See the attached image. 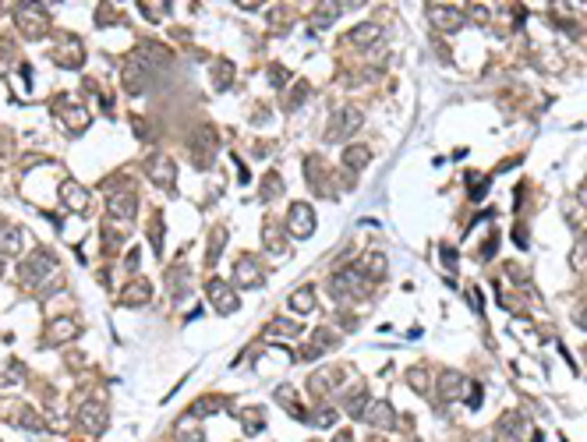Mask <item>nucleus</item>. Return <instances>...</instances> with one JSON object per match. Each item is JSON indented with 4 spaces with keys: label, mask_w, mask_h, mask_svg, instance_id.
Segmentation results:
<instances>
[{
    "label": "nucleus",
    "mask_w": 587,
    "mask_h": 442,
    "mask_svg": "<svg viewBox=\"0 0 587 442\" xmlns=\"http://www.w3.org/2000/svg\"><path fill=\"white\" fill-rule=\"evenodd\" d=\"M262 280H265V269H258V262L251 255H241L234 266V283L237 287H262Z\"/></svg>",
    "instance_id": "nucleus-9"
},
{
    "label": "nucleus",
    "mask_w": 587,
    "mask_h": 442,
    "mask_svg": "<svg viewBox=\"0 0 587 442\" xmlns=\"http://www.w3.org/2000/svg\"><path fill=\"white\" fill-rule=\"evenodd\" d=\"M244 428H248V431H258V428H262V414H258V407H248V410H244Z\"/></svg>",
    "instance_id": "nucleus-35"
},
{
    "label": "nucleus",
    "mask_w": 587,
    "mask_h": 442,
    "mask_svg": "<svg viewBox=\"0 0 587 442\" xmlns=\"http://www.w3.org/2000/svg\"><path fill=\"white\" fill-rule=\"evenodd\" d=\"M290 308L298 312V315H308V312H315V290H312V287H301L298 294H290Z\"/></svg>",
    "instance_id": "nucleus-21"
},
{
    "label": "nucleus",
    "mask_w": 587,
    "mask_h": 442,
    "mask_svg": "<svg viewBox=\"0 0 587 442\" xmlns=\"http://www.w3.org/2000/svg\"><path fill=\"white\" fill-rule=\"evenodd\" d=\"M82 424H85L89 431H103V424H107V410L96 407V403H85V407H82Z\"/></svg>",
    "instance_id": "nucleus-23"
},
{
    "label": "nucleus",
    "mask_w": 587,
    "mask_h": 442,
    "mask_svg": "<svg viewBox=\"0 0 587 442\" xmlns=\"http://www.w3.org/2000/svg\"><path fill=\"white\" fill-rule=\"evenodd\" d=\"M368 163H372V149H368V145H347V149H344V166H347V170L358 173V170H365Z\"/></svg>",
    "instance_id": "nucleus-16"
},
{
    "label": "nucleus",
    "mask_w": 587,
    "mask_h": 442,
    "mask_svg": "<svg viewBox=\"0 0 587 442\" xmlns=\"http://www.w3.org/2000/svg\"><path fill=\"white\" fill-rule=\"evenodd\" d=\"M107 209H110V216H117V219H131L135 209H138V195H135L131 188H110Z\"/></svg>",
    "instance_id": "nucleus-7"
},
{
    "label": "nucleus",
    "mask_w": 587,
    "mask_h": 442,
    "mask_svg": "<svg viewBox=\"0 0 587 442\" xmlns=\"http://www.w3.org/2000/svg\"><path fill=\"white\" fill-rule=\"evenodd\" d=\"M0 266H4V255H0ZM0 273H4V269H0Z\"/></svg>",
    "instance_id": "nucleus-45"
},
{
    "label": "nucleus",
    "mask_w": 587,
    "mask_h": 442,
    "mask_svg": "<svg viewBox=\"0 0 587 442\" xmlns=\"http://www.w3.org/2000/svg\"><path fill=\"white\" fill-rule=\"evenodd\" d=\"M145 170H149L152 184H159V188H174L177 184V163L170 156H152Z\"/></svg>",
    "instance_id": "nucleus-8"
},
{
    "label": "nucleus",
    "mask_w": 587,
    "mask_h": 442,
    "mask_svg": "<svg viewBox=\"0 0 587 442\" xmlns=\"http://www.w3.org/2000/svg\"><path fill=\"white\" fill-rule=\"evenodd\" d=\"M368 39H375V43L382 39V29H379V25H372V22H365V25L351 29L344 43H354V47H368Z\"/></svg>",
    "instance_id": "nucleus-19"
},
{
    "label": "nucleus",
    "mask_w": 587,
    "mask_h": 442,
    "mask_svg": "<svg viewBox=\"0 0 587 442\" xmlns=\"http://www.w3.org/2000/svg\"><path fill=\"white\" fill-rule=\"evenodd\" d=\"M4 417L15 421V424H29V428H40V414H32L29 407L22 403H4Z\"/></svg>",
    "instance_id": "nucleus-20"
},
{
    "label": "nucleus",
    "mask_w": 587,
    "mask_h": 442,
    "mask_svg": "<svg viewBox=\"0 0 587 442\" xmlns=\"http://www.w3.org/2000/svg\"><path fill=\"white\" fill-rule=\"evenodd\" d=\"M75 336H78V326H75L71 319H61V322H54V326L47 329L43 343H47V347H54V343H64V340H75Z\"/></svg>",
    "instance_id": "nucleus-14"
},
{
    "label": "nucleus",
    "mask_w": 587,
    "mask_h": 442,
    "mask_svg": "<svg viewBox=\"0 0 587 442\" xmlns=\"http://www.w3.org/2000/svg\"><path fill=\"white\" fill-rule=\"evenodd\" d=\"M305 92H308V85L301 82V85H298V92H290V99H286V110H294V106H301V103H305Z\"/></svg>",
    "instance_id": "nucleus-37"
},
{
    "label": "nucleus",
    "mask_w": 587,
    "mask_h": 442,
    "mask_svg": "<svg viewBox=\"0 0 587 442\" xmlns=\"http://www.w3.org/2000/svg\"><path fill=\"white\" fill-rule=\"evenodd\" d=\"M269 336H286V340H298L301 336V326L290 322V319H272V326L265 329Z\"/></svg>",
    "instance_id": "nucleus-24"
},
{
    "label": "nucleus",
    "mask_w": 587,
    "mask_h": 442,
    "mask_svg": "<svg viewBox=\"0 0 587 442\" xmlns=\"http://www.w3.org/2000/svg\"><path fill=\"white\" fill-rule=\"evenodd\" d=\"M425 379H428V372H425V368H411V372H407V382H411V389H418V393H425V389H428V382H425Z\"/></svg>",
    "instance_id": "nucleus-32"
},
{
    "label": "nucleus",
    "mask_w": 587,
    "mask_h": 442,
    "mask_svg": "<svg viewBox=\"0 0 587 442\" xmlns=\"http://www.w3.org/2000/svg\"><path fill=\"white\" fill-rule=\"evenodd\" d=\"M442 262H446V266H449V269H453V266H456V252H453V248H449V245H446V248H442Z\"/></svg>",
    "instance_id": "nucleus-41"
},
{
    "label": "nucleus",
    "mask_w": 587,
    "mask_h": 442,
    "mask_svg": "<svg viewBox=\"0 0 587 442\" xmlns=\"http://www.w3.org/2000/svg\"><path fill=\"white\" fill-rule=\"evenodd\" d=\"M149 238H152V252L159 255V248H163V241H159V238H163V216H156V219H152V227H149Z\"/></svg>",
    "instance_id": "nucleus-34"
},
{
    "label": "nucleus",
    "mask_w": 587,
    "mask_h": 442,
    "mask_svg": "<svg viewBox=\"0 0 587 442\" xmlns=\"http://www.w3.org/2000/svg\"><path fill=\"white\" fill-rule=\"evenodd\" d=\"M305 421H308V424H315V428H329V424L337 421V410L319 407V414H305Z\"/></svg>",
    "instance_id": "nucleus-31"
},
{
    "label": "nucleus",
    "mask_w": 587,
    "mask_h": 442,
    "mask_svg": "<svg viewBox=\"0 0 587 442\" xmlns=\"http://www.w3.org/2000/svg\"><path fill=\"white\" fill-rule=\"evenodd\" d=\"M61 198H64L75 212H85V209H89V191L78 188L75 180H64V184H61Z\"/></svg>",
    "instance_id": "nucleus-13"
},
{
    "label": "nucleus",
    "mask_w": 587,
    "mask_h": 442,
    "mask_svg": "<svg viewBox=\"0 0 587 442\" xmlns=\"http://www.w3.org/2000/svg\"><path fill=\"white\" fill-rule=\"evenodd\" d=\"M262 238L269 241L272 255H283V252H286V245H283V234H279V227H276V223H265V227H262Z\"/></svg>",
    "instance_id": "nucleus-29"
},
{
    "label": "nucleus",
    "mask_w": 587,
    "mask_h": 442,
    "mask_svg": "<svg viewBox=\"0 0 587 442\" xmlns=\"http://www.w3.org/2000/svg\"><path fill=\"white\" fill-rule=\"evenodd\" d=\"M212 145H216V135H212V131H209V128H202V131H198V142H195V145H191V152H195V159H198V163H205V156H209V152H212Z\"/></svg>",
    "instance_id": "nucleus-26"
},
{
    "label": "nucleus",
    "mask_w": 587,
    "mask_h": 442,
    "mask_svg": "<svg viewBox=\"0 0 587 442\" xmlns=\"http://www.w3.org/2000/svg\"><path fill=\"white\" fill-rule=\"evenodd\" d=\"M15 25H18L29 39H40V36L50 29V15H47V8H40V4H15Z\"/></svg>",
    "instance_id": "nucleus-2"
},
{
    "label": "nucleus",
    "mask_w": 587,
    "mask_h": 442,
    "mask_svg": "<svg viewBox=\"0 0 587 442\" xmlns=\"http://www.w3.org/2000/svg\"><path fill=\"white\" fill-rule=\"evenodd\" d=\"M269 188H262V198L265 202H272V198H279V191H283V184H279V173H269V180H265Z\"/></svg>",
    "instance_id": "nucleus-33"
},
{
    "label": "nucleus",
    "mask_w": 587,
    "mask_h": 442,
    "mask_svg": "<svg viewBox=\"0 0 587 442\" xmlns=\"http://www.w3.org/2000/svg\"><path fill=\"white\" fill-rule=\"evenodd\" d=\"M347 4H319L315 8V18H312V25L315 29H326V25H333L337 22V11H344Z\"/></svg>",
    "instance_id": "nucleus-25"
},
{
    "label": "nucleus",
    "mask_w": 587,
    "mask_h": 442,
    "mask_svg": "<svg viewBox=\"0 0 587 442\" xmlns=\"http://www.w3.org/2000/svg\"><path fill=\"white\" fill-rule=\"evenodd\" d=\"M428 22H432L439 32H456V29H464L467 15H464L460 8H449V4H432V8H428Z\"/></svg>",
    "instance_id": "nucleus-6"
},
{
    "label": "nucleus",
    "mask_w": 587,
    "mask_h": 442,
    "mask_svg": "<svg viewBox=\"0 0 587 442\" xmlns=\"http://www.w3.org/2000/svg\"><path fill=\"white\" fill-rule=\"evenodd\" d=\"M361 124H365V113L358 106H340L337 117H333V131L326 135V142H344L354 131H361Z\"/></svg>",
    "instance_id": "nucleus-4"
},
{
    "label": "nucleus",
    "mask_w": 587,
    "mask_h": 442,
    "mask_svg": "<svg viewBox=\"0 0 587 442\" xmlns=\"http://www.w3.org/2000/svg\"><path fill=\"white\" fill-rule=\"evenodd\" d=\"M209 297H212V305H216V312L219 315H230L234 308H237V297H234V290L223 283V280H209Z\"/></svg>",
    "instance_id": "nucleus-11"
},
{
    "label": "nucleus",
    "mask_w": 587,
    "mask_h": 442,
    "mask_svg": "<svg viewBox=\"0 0 587 442\" xmlns=\"http://www.w3.org/2000/svg\"><path fill=\"white\" fill-rule=\"evenodd\" d=\"M372 403V396H368V389L365 386H354L351 393H347V400H344V410L351 414V417H361L365 414V407Z\"/></svg>",
    "instance_id": "nucleus-18"
},
{
    "label": "nucleus",
    "mask_w": 587,
    "mask_h": 442,
    "mask_svg": "<svg viewBox=\"0 0 587 442\" xmlns=\"http://www.w3.org/2000/svg\"><path fill=\"white\" fill-rule=\"evenodd\" d=\"M149 297H152V287H149L145 280H138V283L124 287V294H121V301H124V305H145Z\"/></svg>",
    "instance_id": "nucleus-22"
},
{
    "label": "nucleus",
    "mask_w": 587,
    "mask_h": 442,
    "mask_svg": "<svg viewBox=\"0 0 587 442\" xmlns=\"http://www.w3.org/2000/svg\"><path fill=\"white\" fill-rule=\"evenodd\" d=\"M361 273L368 276V283H372V280H382V276H386V255L372 252V255H368V269H361Z\"/></svg>",
    "instance_id": "nucleus-30"
},
{
    "label": "nucleus",
    "mask_w": 587,
    "mask_h": 442,
    "mask_svg": "<svg viewBox=\"0 0 587 442\" xmlns=\"http://www.w3.org/2000/svg\"><path fill=\"white\" fill-rule=\"evenodd\" d=\"M513 238H516V248H527V227H520V223H516Z\"/></svg>",
    "instance_id": "nucleus-40"
},
{
    "label": "nucleus",
    "mask_w": 587,
    "mask_h": 442,
    "mask_svg": "<svg viewBox=\"0 0 587 442\" xmlns=\"http://www.w3.org/2000/svg\"><path fill=\"white\" fill-rule=\"evenodd\" d=\"M576 202L587 209V177H583V180H580V188H576Z\"/></svg>",
    "instance_id": "nucleus-42"
},
{
    "label": "nucleus",
    "mask_w": 587,
    "mask_h": 442,
    "mask_svg": "<svg viewBox=\"0 0 587 442\" xmlns=\"http://www.w3.org/2000/svg\"><path fill=\"white\" fill-rule=\"evenodd\" d=\"M226 85H230V64L219 61L216 64V89H226Z\"/></svg>",
    "instance_id": "nucleus-36"
},
{
    "label": "nucleus",
    "mask_w": 587,
    "mask_h": 442,
    "mask_svg": "<svg viewBox=\"0 0 587 442\" xmlns=\"http://www.w3.org/2000/svg\"><path fill=\"white\" fill-rule=\"evenodd\" d=\"M269 82H272V85H283V82H286V68L272 64V68H269Z\"/></svg>",
    "instance_id": "nucleus-39"
},
{
    "label": "nucleus",
    "mask_w": 587,
    "mask_h": 442,
    "mask_svg": "<svg viewBox=\"0 0 587 442\" xmlns=\"http://www.w3.org/2000/svg\"><path fill=\"white\" fill-rule=\"evenodd\" d=\"M54 269H57V259L43 248V252H36V255H29V259L22 262V280H25V283H43Z\"/></svg>",
    "instance_id": "nucleus-5"
},
{
    "label": "nucleus",
    "mask_w": 587,
    "mask_h": 442,
    "mask_svg": "<svg viewBox=\"0 0 587 442\" xmlns=\"http://www.w3.org/2000/svg\"><path fill=\"white\" fill-rule=\"evenodd\" d=\"M573 315H576V322H580V329H587V308H576V312H573Z\"/></svg>",
    "instance_id": "nucleus-43"
},
{
    "label": "nucleus",
    "mask_w": 587,
    "mask_h": 442,
    "mask_svg": "<svg viewBox=\"0 0 587 442\" xmlns=\"http://www.w3.org/2000/svg\"><path fill=\"white\" fill-rule=\"evenodd\" d=\"M223 241H226V227H216L212 231V245L205 248V266H216V259L223 252Z\"/></svg>",
    "instance_id": "nucleus-28"
},
{
    "label": "nucleus",
    "mask_w": 587,
    "mask_h": 442,
    "mask_svg": "<svg viewBox=\"0 0 587 442\" xmlns=\"http://www.w3.org/2000/svg\"><path fill=\"white\" fill-rule=\"evenodd\" d=\"M368 290V276L354 266V269H337L333 276H329V294L337 297V301H347V297H358V294H365Z\"/></svg>",
    "instance_id": "nucleus-1"
},
{
    "label": "nucleus",
    "mask_w": 587,
    "mask_h": 442,
    "mask_svg": "<svg viewBox=\"0 0 587 442\" xmlns=\"http://www.w3.org/2000/svg\"><path fill=\"white\" fill-rule=\"evenodd\" d=\"M583 357H587V347H583Z\"/></svg>",
    "instance_id": "nucleus-46"
},
{
    "label": "nucleus",
    "mask_w": 587,
    "mask_h": 442,
    "mask_svg": "<svg viewBox=\"0 0 587 442\" xmlns=\"http://www.w3.org/2000/svg\"><path fill=\"white\" fill-rule=\"evenodd\" d=\"M54 61L61 64V68H82V61H85V54H82V47H78V39H71L68 47H57L54 50Z\"/></svg>",
    "instance_id": "nucleus-15"
},
{
    "label": "nucleus",
    "mask_w": 587,
    "mask_h": 442,
    "mask_svg": "<svg viewBox=\"0 0 587 442\" xmlns=\"http://www.w3.org/2000/svg\"><path fill=\"white\" fill-rule=\"evenodd\" d=\"M464 393H467V379H464L460 372H442L439 396H442L446 403H453V400H464Z\"/></svg>",
    "instance_id": "nucleus-12"
},
{
    "label": "nucleus",
    "mask_w": 587,
    "mask_h": 442,
    "mask_svg": "<svg viewBox=\"0 0 587 442\" xmlns=\"http://www.w3.org/2000/svg\"><path fill=\"white\" fill-rule=\"evenodd\" d=\"M372 428H382V431H389L393 424H397V414H393V407L386 403V400H372L368 407H365V414H361Z\"/></svg>",
    "instance_id": "nucleus-10"
},
{
    "label": "nucleus",
    "mask_w": 587,
    "mask_h": 442,
    "mask_svg": "<svg viewBox=\"0 0 587 442\" xmlns=\"http://www.w3.org/2000/svg\"><path fill=\"white\" fill-rule=\"evenodd\" d=\"M286 231L298 238V241H308L315 234V212L308 202H294L290 212H286Z\"/></svg>",
    "instance_id": "nucleus-3"
},
{
    "label": "nucleus",
    "mask_w": 587,
    "mask_h": 442,
    "mask_svg": "<svg viewBox=\"0 0 587 442\" xmlns=\"http://www.w3.org/2000/svg\"><path fill=\"white\" fill-rule=\"evenodd\" d=\"M485 191H488V177H474V188H471V198L478 202V198H485Z\"/></svg>",
    "instance_id": "nucleus-38"
},
{
    "label": "nucleus",
    "mask_w": 587,
    "mask_h": 442,
    "mask_svg": "<svg viewBox=\"0 0 587 442\" xmlns=\"http://www.w3.org/2000/svg\"><path fill=\"white\" fill-rule=\"evenodd\" d=\"M22 231L18 227H8L4 219H0V255H15L18 248H22Z\"/></svg>",
    "instance_id": "nucleus-17"
},
{
    "label": "nucleus",
    "mask_w": 587,
    "mask_h": 442,
    "mask_svg": "<svg viewBox=\"0 0 587 442\" xmlns=\"http://www.w3.org/2000/svg\"><path fill=\"white\" fill-rule=\"evenodd\" d=\"M583 255H587V234H583V245L576 248V259H583Z\"/></svg>",
    "instance_id": "nucleus-44"
},
{
    "label": "nucleus",
    "mask_w": 587,
    "mask_h": 442,
    "mask_svg": "<svg viewBox=\"0 0 587 442\" xmlns=\"http://www.w3.org/2000/svg\"><path fill=\"white\" fill-rule=\"evenodd\" d=\"M333 379H337V372H315V375L308 379V389H312L315 396H326V393H329V389L337 386Z\"/></svg>",
    "instance_id": "nucleus-27"
}]
</instances>
